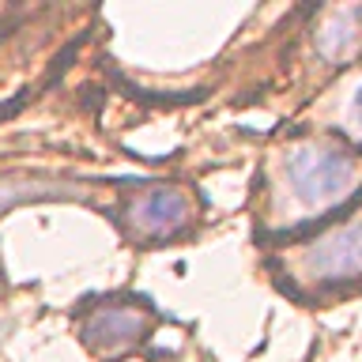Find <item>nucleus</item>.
Instances as JSON below:
<instances>
[{"mask_svg":"<svg viewBox=\"0 0 362 362\" xmlns=\"http://www.w3.org/2000/svg\"><path fill=\"white\" fill-rule=\"evenodd\" d=\"M147 310L132 302H110V305H98L87 321V336L95 347H129L132 339H140L147 332Z\"/></svg>","mask_w":362,"mask_h":362,"instance_id":"20e7f679","label":"nucleus"},{"mask_svg":"<svg viewBox=\"0 0 362 362\" xmlns=\"http://www.w3.org/2000/svg\"><path fill=\"white\" fill-rule=\"evenodd\" d=\"M61 189L45 185V181H0V211L16 208L23 200H42V197H57Z\"/></svg>","mask_w":362,"mask_h":362,"instance_id":"423d86ee","label":"nucleus"},{"mask_svg":"<svg viewBox=\"0 0 362 362\" xmlns=\"http://www.w3.org/2000/svg\"><path fill=\"white\" fill-rule=\"evenodd\" d=\"M351 113H355V121H358V129H362V90L355 95V106H351Z\"/></svg>","mask_w":362,"mask_h":362,"instance_id":"0eeeda50","label":"nucleus"},{"mask_svg":"<svg viewBox=\"0 0 362 362\" xmlns=\"http://www.w3.org/2000/svg\"><path fill=\"white\" fill-rule=\"evenodd\" d=\"M189 219H192V204L177 185L136 189L129 197V204H124V226H129V234L140 238V242L174 238L177 230H185Z\"/></svg>","mask_w":362,"mask_h":362,"instance_id":"7ed1b4c3","label":"nucleus"},{"mask_svg":"<svg viewBox=\"0 0 362 362\" xmlns=\"http://www.w3.org/2000/svg\"><path fill=\"white\" fill-rule=\"evenodd\" d=\"M362 38V8H336L317 27V53L325 61H344Z\"/></svg>","mask_w":362,"mask_h":362,"instance_id":"39448f33","label":"nucleus"},{"mask_svg":"<svg viewBox=\"0 0 362 362\" xmlns=\"http://www.w3.org/2000/svg\"><path fill=\"white\" fill-rule=\"evenodd\" d=\"M283 181L302 208H328L344 200L358 181V158L344 144L310 140L283 155Z\"/></svg>","mask_w":362,"mask_h":362,"instance_id":"f257e3e1","label":"nucleus"},{"mask_svg":"<svg viewBox=\"0 0 362 362\" xmlns=\"http://www.w3.org/2000/svg\"><path fill=\"white\" fill-rule=\"evenodd\" d=\"M298 276L321 287L362 279V215L313 238L298 257Z\"/></svg>","mask_w":362,"mask_h":362,"instance_id":"f03ea898","label":"nucleus"}]
</instances>
